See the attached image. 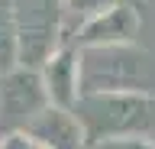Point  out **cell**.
Here are the masks:
<instances>
[{
  "label": "cell",
  "instance_id": "6da1fadb",
  "mask_svg": "<svg viewBox=\"0 0 155 149\" xmlns=\"http://www.w3.org/2000/svg\"><path fill=\"white\" fill-rule=\"evenodd\" d=\"M71 110L81 120L91 146L116 139H155V94H81Z\"/></svg>",
  "mask_w": 155,
  "mask_h": 149
},
{
  "label": "cell",
  "instance_id": "7a4b0ae2",
  "mask_svg": "<svg viewBox=\"0 0 155 149\" xmlns=\"http://www.w3.org/2000/svg\"><path fill=\"white\" fill-rule=\"evenodd\" d=\"M81 59V94L136 91L155 94V55L136 42L78 49Z\"/></svg>",
  "mask_w": 155,
  "mask_h": 149
},
{
  "label": "cell",
  "instance_id": "3957f363",
  "mask_svg": "<svg viewBox=\"0 0 155 149\" xmlns=\"http://www.w3.org/2000/svg\"><path fill=\"white\" fill-rule=\"evenodd\" d=\"M16 23V59L19 68L39 71L61 46L65 32V3L61 0H10Z\"/></svg>",
  "mask_w": 155,
  "mask_h": 149
},
{
  "label": "cell",
  "instance_id": "277c9868",
  "mask_svg": "<svg viewBox=\"0 0 155 149\" xmlns=\"http://www.w3.org/2000/svg\"><path fill=\"white\" fill-rule=\"evenodd\" d=\"M48 107L42 75L32 68H13L0 75V136L23 133L32 120Z\"/></svg>",
  "mask_w": 155,
  "mask_h": 149
},
{
  "label": "cell",
  "instance_id": "5b68a950",
  "mask_svg": "<svg viewBox=\"0 0 155 149\" xmlns=\"http://www.w3.org/2000/svg\"><path fill=\"white\" fill-rule=\"evenodd\" d=\"M139 32V10L133 3L113 0L107 10L94 13L91 20H84L74 29V49H100V46H123V42H136Z\"/></svg>",
  "mask_w": 155,
  "mask_h": 149
},
{
  "label": "cell",
  "instance_id": "8992f818",
  "mask_svg": "<svg viewBox=\"0 0 155 149\" xmlns=\"http://www.w3.org/2000/svg\"><path fill=\"white\" fill-rule=\"evenodd\" d=\"M23 133H29L42 149H91L87 133L81 120L74 117V110L55 107V104H48Z\"/></svg>",
  "mask_w": 155,
  "mask_h": 149
},
{
  "label": "cell",
  "instance_id": "52a82bcc",
  "mask_svg": "<svg viewBox=\"0 0 155 149\" xmlns=\"http://www.w3.org/2000/svg\"><path fill=\"white\" fill-rule=\"evenodd\" d=\"M42 84H45L48 104L71 110L81 97V59H78L74 46H61L52 59L39 68Z\"/></svg>",
  "mask_w": 155,
  "mask_h": 149
},
{
  "label": "cell",
  "instance_id": "ba28073f",
  "mask_svg": "<svg viewBox=\"0 0 155 149\" xmlns=\"http://www.w3.org/2000/svg\"><path fill=\"white\" fill-rule=\"evenodd\" d=\"M19 65L16 59V23H13V3L0 0V75H7Z\"/></svg>",
  "mask_w": 155,
  "mask_h": 149
},
{
  "label": "cell",
  "instance_id": "9c48e42d",
  "mask_svg": "<svg viewBox=\"0 0 155 149\" xmlns=\"http://www.w3.org/2000/svg\"><path fill=\"white\" fill-rule=\"evenodd\" d=\"M65 3V32L74 36V29L81 26L84 20H91L94 13L107 10L113 0H61Z\"/></svg>",
  "mask_w": 155,
  "mask_h": 149
},
{
  "label": "cell",
  "instance_id": "30bf717a",
  "mask_svg": "<svg viewBox=\"0 0 155 149\" xmlns=\"http://www.w3.org/2000/svg\"><path fill=\"white\" fill-rule=\"evenodd\" d=\"M0 149H42L29 133H7L0 136Z\"/></svg>",
  "mask_w": 155,
  "mask_h": 149
},
{
  "label": "cell",
  "instance_id": "8fae6325",
  "mask_svg": "<svg viewBox=\"0 0 155 149\" xmlns=\"http://www.w3.org/2000/svg\"><path fill=\"white\" fill-rule=\"evenodd\" d=\"M97 149H155L149 139H116V143H100Z\"/></svg>",
  "mask_w": 155,
  "mask_h": 149
}]
</instances>
